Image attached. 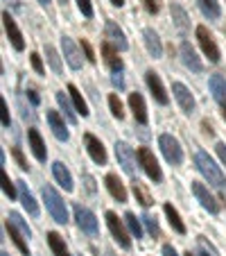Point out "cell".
Segmentation results:
<instances>
[{"mask_svg":"<svg viewBox=\"0 0 226 256\" xmlns=\"http://www.w3.org/2000/svg\"><path fill=\"white\" fill-rule=\"evenodd\" d=\"M84 143H86V150H88V154H91V159L95 161V164L104 166L106 164V150H104V145L100 143V138H95L93 134H86L84 136Z\"/></svg>","mask_w":226,"mask_h":256,"instance_id":"cell-14","label":"cell"},{"mask_svg":"<svg viewBox=\"0 0 226 256\" xmlns=\"http://www.w3.org/2000/svg\"><path fill=\"white\" fill-rule=\"evenodd\" d=\"M45 57H48V64L50 68H52L57 75H61L63 72V66H61V57H59V52L52 48V46H45Z\"/></svg>","mask_w":226,"mask_h":256,"instance_id":"cell-33","label":"cell"},{"mask_svg":"<svg viewBox=\"0 0 226 256\" xmlns=\"http://www.w3.org/2000/svg\"><path fill=\"white\" fill-rule=\"evenodd\" d=\"M143 5H145V10H147L149 14H159L161 0H143Z\"/></svg>","mask_w":226,"mask_h":256,"instance_id":"cell-45","label":"cell"},{"mask_svg":"<svg viewBox=\"0 0 226 256\" xmlns=\"http://www.w3.org/2000/svg\"><path fill=\"white\" fill-rule=\"evenodd\" d=\"M163 256H177V252H174L172 245H165L163 247Z\"/></svg>","mask_w":226,"mask_h":256,"instance_id":"cell-49","label":"cell"},{"mask_svg":"<svg viewBox=\"0 0 226 256\" xmlns=\"http://www.w3.org/2000/svg\"><path fill=\"white\" fill-rule=\"evenodd\" d=\"M197 39H199V46H202L204 54L208 57V62H213V64L220 62V48H217V44L213 41L211 32H208L204 25H199L197 28Z\"/></svg>","mask_w":226,"mask_h":256,"instance_id":"cell-7","label":"cell"},{"mask_svg":"<svg viewBox=\"0 0 226 256\" xmlns=\"http://www.w3.org/2000/svg\"><path fill=\"white\" fill-rule=\"evenodd\" d=\"M11 154H14V159H16V164H18L20 170H27L29 168L27 161H25V156H23V152H20V148H11Z\"/></svg>","mask_w":226,"mask_h":256,"instance_id":"cell-41","label":"cell"},{"mask_svg":"<svg viewBox=\"0 0 226 256\" xmlns=\"http://www.w3.org/2000/svg\"><path fill=\"white\" fill-rule=\"evenodd\" d=\"M202 127H204V132H206V134H208V136H213V127H211V125H208V122H206V120H204V122H202Z\"/></svg>","mask_w":226,"mask_h":256,"instance_id":"cell-50","label":"cell"},{"mask_svg":"<svg viewBox=\"0 0 226 256\" xmlns=\"http://www.w3.org/2000/svg\"><path fill=\"white\" fill-rule=\"evenodd\" d=\"M197 256H211V254H208V252L206 250H202V252H199V254Z\"/></svg>","mask_w":226,"mask_h":256,"instance_id":"cell-52","label":"cell"},{"mask_svg":"<svg viewBox=\"0 0 226 256\" xmlns=\"http://www.w3.org/2000/svg\"><path fill=\"white\" fill-rule=\"evenodd\" d=\"M18 184V198L20 202H23V206L27 208L29 216H39V204H36V200L32 198V193L27 190V184L25 182H16Z\"/></svg>","mask_w":226,"mask_h":256,"instance_id":"cell-22","label":"cell"},{"mask_svg":"<svg viewBox=\"0 0 226 256\" xmlns=\"http://www.w3.org/2000/svg\"><path fill=\"white\" fill-rule=\"evenodd\" d=\"M163 211H165V216H168V220H170V224H172L174 232H177V234H186V224H183V220L179 218L177 208H174L172 204H163Z\"/></svg>","mask_w":226,"mask_h":256,"instance_id":"cell-29","label":"cell"},{"mask_svg":"<svg viewBox=\"0 0 226 256\" xmlns=\"http://www.w3.org/2000/svg\"><path fill=\"white\" fill-rule=\"evenodd\" d=\"M7 220H9V222L14 224V227L18 229V232L23 234L25 238H29V236H32V229H29L27 224L23 222V218H20V213H16V211H9V216H7Z\"/></svg>","mask_w":226,"mask_h":256,"instance_id":"cell-34","label":"cell"},{"mask_svg":"<svg viewBox=\"0 0 226 256\" xmlns=\"http://www.w3.org/2000/svg\"><path fill=\"white\" fill-rule=\"evenodd\" d=\"M159 145H161V150H163V156H165V159H168L172 166H179V164L183 161L181 145H179V140L174 138L172 134H161Z\"/></svg>","mask_w":226,"mask_h":256,"instance_id":"cell-4","label":"cell"},{"mask_svg":"<svg viewBox=\"0 0 226 256\" xmlns=\"http://www.w3.org/2000/svg\"><path fill=\"white\" fill-rule=\"evenodd\" d=\"M82 50H84V57H86L91 64H95V59H97V57H95V52H93V46L88 44L86 39H82Z\"/></svg>","mask_w":226,"mask_h":256,"instance_id":"cell-42","label":"cell"},{"mask_svg":"<svg viewBox=\"0 0 226 256\" xmlns=\"http://www.w3.org/2000/svg\"><path fill=\"white\" fill-rule=\"evenodd\" d=\"M2 20H5V32H7V36H9L11 46H14L16 50H23V48H25V41H23V34H20V30H18V25H16V20L11 18L7 12L2 14Z\"/></svg>","mask_w":226,"mask_h":256,"instance_id":"cell-15","label":"cell"},{"mask_svg":"<svg viewBox=\"0 0 226 256\" xmlns=\"http://www.w3.org/2000/svg\"><path fill=\"white\" fill-rule=\"evenodd\" d=\"M0 114H2V127H9L11 120H9V106H7L5 98H0Z\"/></svg>","mask_w":226,"mask_h":256,"instance_id":"cell-40","label":"cell"},{"mask_svg":"<svg viewBox=\"0 0 226 256\" xmlns=\"http://www.w3.org/2000/svg\"><path fill=\"white\" fill-rule=\"evenodd\" d=\"M102 54H104L106 66H109L113 72H120L122 70V59L118 57V50L113 48L109 41H104V44H102Z\"/></svg>","mask_w":226,"mask_h":256,"instance_id":"cell-21","label":"cell"},{"mask_svg":"<svg viewBox=\"0 0 226 256\" xmlns=\"http://www.w3.org/2000/svg\"><path fill=\"white\" fill-rule=\"evenodd\" d=\"M75 220H77L79 229H82L84 234H88V236H95L97 234V218L93 211H88L86 206H82V204H75Z\"/></svg>","mask_w":226,"mask_h":256,"instance_id":"cell-5","label":"cell"},{"mask_svg":"<svg viewBox=\"0 0 226 256\" xmlns=\"http://www.w3.org/2000/svg\"><path fill=\"white\" fill-rule=\"evenodd\" d=\"M143 222H145V227H147V232L149 234H152V236H159V222H156V218H152V216H147V213H145V216H143Z\"/></svg>","mask_w":226,"mask_h":256,"instance_id":"cell-38","label":"cell"},{"mask_svg":"<svg viewBox=\"0 0 226 256\" xmlns=\"http://www.w3.org/2000/svg\"><path fill=\"white\" fill-rule=\"evenodd\" d=\"M77 7L82 10V14L86 16V18H91V16H93V5H91V0H77Z\"/></svg>","mask_w":226,"mask_h":256,"instance_id":"cell-43","label":"cell"},{"mask_svg":"<svg viewBox=\"0 0 226 256\" xmlns=\"http://www.w3.org/2000/svg\"><path fill=\"white\" fill-rule=\"evenodd\" d=\"M61 48H63V57H66L68 66H70L72 70H79V68H82V54H79L77 46L72 44V39L63 36V39H61Z\"/></svg>","mask_w":226,"mask_h":256,"instance_id":"cell-13","label":"cell"},{"mask_svg":"<svg viewBox=\"0 0 226 256\" xmlns=\"http://www.w3.org/2000/svg\"><path fill=\"white\" fill-rule=\"evenodd\" d=\"M111 2H113L116 7H122V5H125V0H111Z\"/></svg>","mask_w":226,"mask_h":256,"instance_id":"cell-51","label":"cell"},{"mask_svg":"<svg viewBox=\"0 0 226 256\" xmlns=\"http://www.w3.org/2000/svg\"><path fill=\"white\" fill-rule=\"evenodd\" d=\"M41 193H43L45 206H48V211L52 213V218L57 220L59 224H66L68 222V211H66V204H63L61 195H59L52 186H43V190H41Z\"/></svg>","mask_w":226,"mask_h":256,"instance_id":"cell-2","label":"cell"},{"mask_svg":"<svg viewBox=\"0 0 226 256\" xmlns=\"http://www.w3.org/2000/svg\"><path fill=\"white\" fill-rule=\"evenodd\" d=\"M68 96H70V100H72V104H75V109H77V114L88 116V106H86L82 93H79V88L75 86V84H70V86H68Z\"/></svg>","mask_w":226,"mask_h":256,"instance_id":"cell-30","label":"cell"},{"mask_svg":"<svg viewBox=\"0 0 226 256\" xmlns=\"http://www.w3.org/2000/svg\"><path fill=\"white\" fill-rule=\"evenodd\" d=\"M109 106H111V114H113L118 120H122V118H125V109H122V102H120V98H118L116 93H111V96H109Z\"/></svg>","mask_w":226,"mask_h":256,"instance_id":"cell-37","label":"cell"},{"mask_svg":"<svg viewBox=\"0 0 226 256\" xmlns=\"http://www.w3.org/2000/svg\"><path fill=\"white\" fill-rule=\"evenodd\" d=\"M2 190H5V195L9 200H14L16 198V190H14V184H11L9 182V174L5 172V170H2Z\"/></svg>","mask_w":226,"mask_h":256,"instance_id":"cell-39","label":"cell"},{"mask_svg":"<svg viewBox=\"0 0 226 256\" xmlns=\"http://www.w3.org/2000/svg\"><path fill=\"white\" fill-rule=\"evenodd\" d=\"M186 256H197V254H193V252H186Z\"/></svg>","mask_w":226,"mask_h":256,"instance_id":"cell-55","label":"cell"},{"mask_svg":"<svg viewBox=\"0 0 226 256\" xmlns=\"http://www.w3.org/2000/svg\"><path fill=\"white\" fill-rule=\"evenodd\" d=\"M27 98H29V100H32V104H39V93H36V91H34V88H29V91H27Z\"/></svg>","mask_w":226,"mask_h":256,"instance_id":"cell-48","label":"cell"},{"mask_svg":"<svg viewBox=\"0 0 226 256\" xmlns=\"http://www.w3.org/2000/svg\"><path fill=\"white\" fill-rule=\"evenodd\" d=\"M116 156H118V164L122 166V170H125L127 174L136 172V154H134V150H131L129 145L122 143V140H118L116 143Z\"/></svg>","mask_w":226,"mask_h":256,"instance_id":"cell-8","label":"cell"},{"mask_svg":"<svg viewBox=\"0 0 226 256\" xmlns=\"http://www.w3.org/2000/svg\"><path fill=\"white\" fill-rule=\"evenodd\" d=\"M0 256H9V254H7V252H2V254H0Z\"/></svg>","mask_w":226,"mask_h":256,"instance_id":"cell-56","label":"cell"},{"mask_svg":"<svg viewBox=\"0 0 226 256\" xmlns=\"http://www.w3.org/2000/svg\"><path fill=\"white\" fill-rule=\"evenodd\" d=\"M138 161H140V166H143V170L147 172V177L152 179V182H156V184H159L161 179H163V174H161L159 161L154 159V154H152L147 148H138Z\"/></svg>","mask_w":226,"mask_h":256,"instance_id":"cell-6","label":"cell"},{"mask_svg":"<svg viewBox=\"0 0 226 256\" xmlns=\"http://www.w3.org/2000/svg\"><path fill=\"white\" fill-rule=\"evenodd\" d=\"M215 150H217V156H220V161L226 166V145L224 143H217Z\"/></svg>","mask_w":226,"mask_h":256,"instance_id":"cell-46","label":"cell"},{"mask_svg":"<svg viewBox=\"0 0 226 256\" xmlns=\"http://www.w3.org/2000/svg\"><path fill=\"white\" fill-rule=\"evenodd\" d=\"M52 174H54V179H57L59 184L63 186V190H72V177H70L68 168L61 164V161H54L52 164Z\"/></svg>","mask_w":226,"mask_h":256,"instance_id":"cell-26","label":"cell"},{"mask_svg":"<svg viewBox=\"0 0 226 256\" xmlns=\"http://www.w3.org/2000/svg\"><path fill=\"white\" fill-rule=\"evenodd\" d=\"M29 57H32V68L39 72V75H43V72H45V66H43V62H41V57H39L36 52H32Z\"/></svg>","mask_w":226,"mask_h":256,"instance_id":"cell-44","label":"cell"},{"mask_svg":"<svg viewBox=\"0 0 226 256\" xmlns=\"http://www.w3.org/2000/svg\"><path fill=\"white\" fill-rule=\"evenodd\" d=\"M106 188H109V193L113 195V200H118V202H127V190L125 186H122V182L116 177V174H106Z\"/></svg>","mask_w":226,"mask_h":256,"instance_id":"cell-24","label":"cell"},{"mask_svg":"<svg viewBox=\"0 0 226 256\" xmlns=\"http://www.w3.org/2000/svg\"><path fill=\"white\" fill-rule=\"evenodd\" d=\"M197 2L206 18H211V20L220 18V2H217V0H197Z\"/></svg>","mask_w":226,"mask_h":256,"instance_id":"cell-31","label":"cell"},{"mask_svg":"<svg viewBox=\"0 0 226 256\" xmlns=\"http://www.w3.org/2000/svg\"><path fill=\"white\" fill-rule=\"evenodd\" d=\"M27 138H29V148H32V154L36 156L39 161H45L48 159V150H45V143L41 138V134L36 130H29L27 132Z\"/></svg>","mask_w":226,"mask_h":256,"instance_id":"cell-20","label":"cell"},{"mask_svg":"<svg viewBox=\"0 0 226 256\" xmlns=\"http://www.w3.org/2000/svg\"><path fill=\"white\" fill-rule=\"evenodd\" d=\"M39 2H41V5H48V2H50V0H39Z\"/></svg>","mask_w":226,"mask_h":256,"instance_id":"cell-54","label":"cell"},{"mask_svg":"<svg viewBox=\"0 0 226 256\" xmlns=\"http://www.w3.org/2000/svg\"><path fill=\"white\" fill-rule=\"evenodd\" d=\"M195 164H197L199 172H202L204 177L208 179V184H213L215 188H220V190H226V177H224V172L220 170V166H215V161H213L211 156L206 154V152H197V156H195Z\"/></svg>","mask_w":226,"mask_h":256,"instance_id":"cell-1","label":"cell"},{"mask_svg":"<svg viewBox=\"0 0 226 256\" xmlns=\"http://www.w3.org/2000/svg\"><path fill=\"white\" fill-rule=\"evenodd\" d=\"M129 106H131V112H134L136 122L147 125V106H145V100H143L140 93H131L129 96Z\"/></svg>","mask_w":226,"mask_h":256,"instance_id":"cell-17","label":"cell"},{"mask_svg":"<svg viewBox=\"0 0 226 256\" xmlns=\"http://www.w3.org/2000/svg\"><path fill=\"white\" fill-rule=\"evenodd\" d=\"M5 229H7V234H9V238L11 240H14V245H16V250L20 252V254L23 256H29V247H27V238L23 236V234L18 232V229L14 227V224L9 222V220H7L5 222Z\"/></svg>","mask_w":226,"mask_h":256,"instance_id":"cell-23","label":"cell"},{"mask_svg":"<svg viewBox=\"0 0 226 256\" xmlns=\"http://www.w3.org/2000/svg\"><path fill=\"white\" fill-rule=\"evenodd\" d=\"M172 93H174V98H177L179 106H181L183 112H186V114H193L195 112V98H193V93L188 91L181 82H174L172 84Z\"/></svg>","mask_w":226,"mask_h":256,"instance_id":"cell-12","label":"cell"},{"mask_svg":"<svg viewBox=\"0 0 226 256\" xmlns=\"http://www.w3.org/2000/svg\"><path fill=\"white\" fill-rule=\"evenodd\" d=\"M104 32H106V39H109V44L113 46L116 50H127L129 48V44H127V36H125V32H122L120 28H118V23L116 20H106V28H104Z\"/></svg>","mask_w":226,"mask_h":256,"instance_id":"cell-10","label":"cell"},{"mask_svg":"<svg viewBox=\"0 0 226 256\" xmlns=\"http://www.w3.org/2000/svg\"><path fill=\"white\" fill-rule=\"evenodd\" d=\"M193 193H195V198L202 202V206L206 208L208 213H220V202L213 198L211 190H208L202 182H193Z\"/></svg>","mask_w":226,"mask_h":256,"instance_id":"cell-9","label":"cell"},{"mask_svg":"<svg viewBox=\"0 0 226 256\" xmlns=\"http://www.w3.org/2000/svg\"><path fill=\"white\" fill-rule=\"evenodd\" d=\"M181 62L186 64V66L190 68V70H195V72H202V70H204L202 59L197 57V52L193 50V46L186 44V41L181 44Z\"/></svg>","mask_w":226,"mask_h":256,"instance_id":"cell-16","label":"cell"},{"mask_svg":"<svg viewBox=\"0 0 226 256\" xmlns=\"http://www.w3.org/2000/svg\"><path fill=\"white\" fill-rule=\"evenodd\" d=\"M111 80H113V84H116L118 88H125V80H122V70H120V72H113V78H111Z\"/></svg>","mask_w":226,"mask_h":256,"instance_id":"cell-47","label":"cell"},{"mask_svg":"<svg viewBox=\"0 0 226 256\" xmlns=\"http://www.w3.org/2000/svg\"><path fill=\"white\" fill-rule=\"evenodd\" d=\"M208 86H211V93L217 102L222 104V109L226 106V80L222 75H211L208 80Z\"/></svg>","mask_w":226,"mask_h":256,"instance_id":"cell-18","label":"cell"},{"mask_svg":"<svg viewBox=\"0 0 226 256\" xmlns=\"http://www.w3.org/2000/svg\"><path fill=\"white\" fill-rule=\"evenodd\" d=\"M106 224H109L113 238L118 240V245L125 247V250H129V247H131V236H129V232H127L125 222H122V220L113 211H106Z\"/></svg>","mask_w":226,"mask_h":256,"instance_id":"cell-3","label":"cell"},{"mask_svg":"<svg viewBox=\"0 0 226 256\" xmlns=\"http://www.w3.org/2000/svg\"><path fill=\"white\" fill-rule=\"evenodd\" d=\"M57 102H59V106H61V112L66 114V118H68V122H77V109H75V104H70V100H68V93H63V91H57Z\"/></svg>","mask_w":226,"mask_h":256,"instance_id":"cell-27","label":"cell"},{"mask_svg":"<svg viewBox=\"0 0 226 256\" xmlns=\"http://www.w3.org/2000/svg\"><path fill=\"white\" fill-rule=\"evenodd\" d=\"M145 82H147L149 91H152V96H154V100L159 102V104H168V93H165V86H163L161 78L156 75L154 70L145 72Z\"/></svg>","mask_w":226,"mask_h":256,"instance_id":"cell-11","label":"cell"},{"mask_svg":"<svg viewBox=\"0 0 226 256\" xmlns=\"http://www.w3.org/2000/svg\"><path fill=\"white\" fill-rule=\"evenodd\" d=\"M143 36H145V46H147L149 54H152V57H154V59L163 57V44H161L159 34H156L152 28H147V30H145V32H143Z\"/></svg>","mask_w":226,"mask_h":256,"instance_id":"cell-19","label":"cell"},{"mask_svg":"<svg viewBox=\"0 0 226 256\" xmlns=\"http://www.w3.org/2000/svg\"><path fill=\"white\" fill-rule=\"evenodd\" d=\"M125 222H127V227H129L131 236L143 238V227H140V222H143V220H138L134 213H127V216H125Z\"/></svg>","mask_w":226,"mask_h":256,"instance_id":"cell-35","label":"cell"},{"mask_svg":"<svg viewBox=\"0 0 226 256\" xmlns=\"http://www.w3.org/2000/svg\"><path fill=\"white\" fill-rule=\"evenodd\" d=\"M172 18H174V23H177V28L181 30V32H186L188 25H190L188 23V14L179 5H172Z\"/></svg>","mask_w":226,"mask_h":256,"instance_id":"cell-36","label":"cell"},{"mask_svg":"<svg viewBox=\"0 0 226 256\" xmlns=\"http://www.w3.org/2000/svg\"><path fill=\"white\" fill-rule=\"evenodd\" d=\"M131 190H134V195H136V202H140L145 208H147V206H152V204H154V200H152V195H149V190L145 188L143 184H140L138 179H134V184H131Z\"/></svg>","mask_w":226,"mask_h":256,"instance_id":"cell-28","label":"cell"},{"mask_svg":"<svg viewBox=\"0 0 226 256\" xmlns=\"http://www.w3.org/2000/svg\"><path fill=\"white\" fill-rule=\"evenodd\" d=\"M48 242H50V250L54 252V256H70L66 250V242H63V238L59 236L57 232H50L48 234Z\"/></svg>","mask_w":226,"mask_h":256,"instance_id":"cell-32","label":"cell"},{"mask_svg":"<svg viewBox=\"0 0 226 256\" xmlns=\"http://www.w3.org/2000/svg\"><path fill=\"white\" fill-rule=\"evenodd\" d=\"M48 122H50L52 134L57 136L59 140H68V130H66V125H63V118L59 116L57 112H48Z\"/></svg>","mask_w":226,"mask_h":256,"instance_id":"cell-25","label":"cell"},{"mask_svg":"<svg viewBox=\"0 0 226 256\" xmlns=\"http://www.w3.org/2000/svg\"><path fill=\"white\" fill-rule=\"evenodd\" d=\"M222 116H224V120H226V106H224V109H222Z\"/></svg>","mask_w":226,"mask_h":256,"instance_id":"cell-53","label":"cell"}]
</instances>
